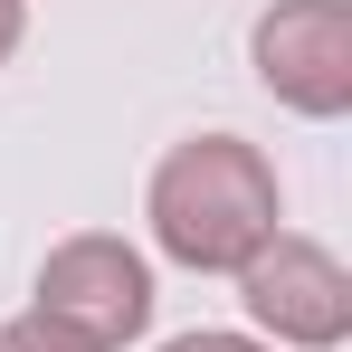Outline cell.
<instances>
[{
    "label": "cell",
    "mask_w": 352,
    "mask_h": 352,
    "mask_svg": "<svg viewBox=\"0 0 352 352\" xmlns=\"http://www.w3.org/2000/svg\"><path fill=\"white\" fill-rule=\"evenodd\" d=\"M162 352H276V343H248V333H181V343Z\"/></svg>",
    "instance_id": "obj_6"
},
{
    "label": "cell",
    "mask_w": 352,
    "mask_h": 352,
    "mask_svg": "<svg viewBox=\"0 0 352 352\" xmlns=\"http://www.w3.org/2000/svg\"><path fill=\"white\" fill-rule=\"evenodd\" d=\"M19 38H29V0H0V67L19 58Z\"/></svg>",
    "instance_id": "obj_7"
},
{
    "label": "cell",
    "mask_w": 352,
    "mask_h": 352,
    "mask_svg": "<svg viewBox=\"0 0 352 352\" xmlns=\"http://www.w3.org/2000/svg\"><path fill=\"white\" fill-rule=\"evenodd\" d=\"M0 352H105V343H86L76 324H58V314H19V324H0Z\"/></svg>",
    "instance_id": "obj_5"
},
{
    "label": "cell",
    "mask_w": 352,
    "mask_h": 352,
    "mask_svg": "<svg viewBox=\"0 0 352 352\" xmlns=\"http://www.w3.org/2000/svg\"><path fill=\"white\" fill-rule=\"evenodd\" d=\"M238 305H248V324H257L267 343H286V352H333L352 333L343 257H333L324 238H295V229H276L248 267H238Z\"/></svg>",
    "instance_id": "obj_2"
},
{
    "label": "cell",
    "mask_w": 352,
    "mask_h": 352,
    "mask_svg": "<svg viewBox=\"0 0 352 352\" xmlns=\"http://www.w3.org/2000/svg\"><path fill=\"white\" fill-rule=\"evenodd\" d=\"M38 314H58L76 324L86 343H133L143 324H153V267H143V248H124V238L86 229V238H58L48 248V267H38Z\"/></svg>",
    "instance_id": "obj_4"
},
{
    "label": "cell",
    "mask_w": 352,
    "mask_h": 352,
    "mask_svg": "<svg viewBox=\"0 0 352 352\" xmlns=\"http://www.w3.org/2000/svg\"><path fill=\"white\" fill-rule=\"evenodd\" d=\"M143 219H153L162 257L200 267V276H238L276 238V162L238 133H190L153 162Z\"/></svg>",
    "instance_id": "obj_1"
},
{
    "label": "cell",
    "mask_w": 352,
    "mask_h": 352,
    "mask_svg": "<svg viewBox=\"0 0 352 352\" xmlns=\"http://www.w3.org/2000/svg\"><path fill=\"white\" fill-rule=\"evenodd\" d=\"M248 58H257V86L276 105H295L314 124L352 115V0H276V10H257Z\"/></svg>",
    "instance_id": "obj_3"
}]
</instances>
